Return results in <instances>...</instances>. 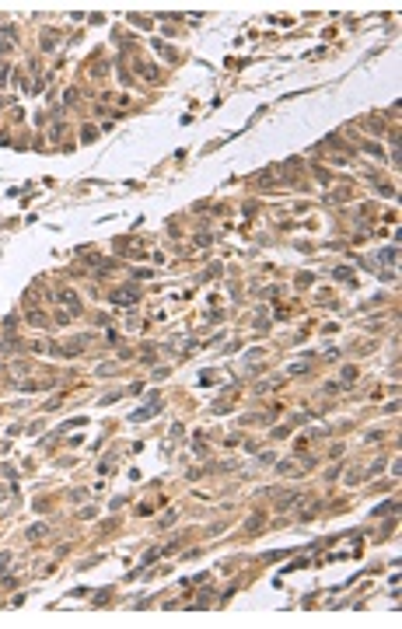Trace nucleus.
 Returning <instances> with one entry per match:
<instances>
[{
    "mask_svg": "<svg viewBox=\"0 0 402 629\" xmlns=\"http://www.w3.org/2000/svg\"><path fill=\"white\" fill-rule=\"evenodd\" d=\"M140 297V290L137 287H126V290H112V304H133Z\"/></svg>",
    "mask_w": 402,
    "mask_h": 629,
    "instance_id": "f257e3e1",
    "label": "nucleus"
},
{
    "mask_svg": "<svg viewBox=\"0 0 402 629\" xmlns=\"http://www.w3.org/2000/svg\"><path fill=\"white\" fill-rule=\"evenodd\" d=\"M56 301H63L70 308V314H77V294L73 290H56Z\"/></svg>",
    "mask_w": 402,
    "mask_h": 629,
    "instance_id": "f03ea898",
    "label": "nucleus"
},
{
    "mask_svg": "<svg viewBox=\"0 0 402 629\" xmlns=\"http://www.w3.org/2000/svg\"><path fill=\"white\" fill-rule=\"evenodd\" d=\"M46 535V524H35V528H28V538H42Z\"/></svg>",
    "mask_w": 402,
    "mask_h": 629,
    "instance_id": "7ed1b4c3",
    "label": "nucleus"
}]
</instances>
